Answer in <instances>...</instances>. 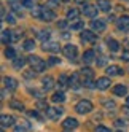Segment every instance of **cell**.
Returning <instances> with one entry per match:
<instances>
[{
  "instance_id": "obj_1",
  "label": "cell",
  "mask_w": 129,
  "mask_h": 132,
  "mask_svg": "<svg viewBox=\"0 0 129 132\" xmlns=\"http://www.w3.org/2000/svg\"><path fill=\"white\" fill-rule=\"evenodd\" d=\"M29 64L34 72H43L45 69H46V62H45L43 59H40L38 56H30L29 57Z\"/></svg>"
},
{
  "instance_id": "obj_2",
  "label": "cell",
  "mask_w": 129,
  "mask_h": 132,
  "mask_svg": "<svg viewBox=\"0 0 129 132\" xmlns=\"http://www.w3.org/2000/svg\"><path fill=\"white\" fill-rule=\"evenodd\" d=\"M75 110H77V113H80V115H86V113L93 111V103H91L89 100H80L77 103Z\"/></svg>"
},
{
  "instance_id": "obj_3",
  "label": "cell",
  "mask_w": 129,
  "mask_h": 132,
  "mask_svg": "<svg viewBox=\"0 0 129 132\" xmlns=\"http://www.w3.org/2000/svg\"><path fill=\"white\" fill-rule=\"evenodd\" d=\"M62 53H64V56H66L67 59L75 61L77 56H78V48H77L75 45H66V46L62 48Z\"/></svg>"
},
{
  "instance_id": "obj_4",
  "label": "cell",
  "mask_w": 129,
  "mask_h": 132,
  "mask_svg": "<svg viewBox=\"0 0 129 132\" xmlns=\"http://www.w3.org/2000/svg\"><path fill=\"white\" fill-rule=\"evenodd\" d=\"M43 51H48V53H59L61 51V46H59V43H56V42H43Z\"/></svg>"
},
{
  "instance_id": "obj_5",
  "label": "cell",
  "mask_w": 129,
  "mask_h": 132,
  "mask_svg": "<svg viewBox=\"0 0 129 132\" xmlns=\"http://www.w3.org/2000/svg\"><path fill=\"white\" fill-rule=\"evenodd\" d=\"M54 18H56V13H54L53 10H50L48 6H42V16H40V19L50 22V21L54 19Z\"/></svg>"
},
{
  "instance_id": "obj_6",
  "label": "cell",
  "mask_w": 129,
  "mask_h": 132,
  "mask_svg": "<svg viewBox=\"0 0 129 132\" xmlns=\"http://www.w3.org/2000/svg\"><path fill=\"white\" fill-rule=\"evenodd\" d=\"M80 73H81V72H75V73H72V77L69 78V86H70L72 89H78V88L81 86Z\"/></svg>"
},
{
  "instance_id": "obj_7",
  "label": "cell",
  "mask_w": 129,
  "mask_h": 132,
  "mask_svg": "<svg viewBox=\"0 0 129 132\" xmlns=\"http://www.w3.org/2000/svg\"><path fill=\"white\" fill-rule=\"evenodd\" d=\"M91 27H93V30H94V32L100 34V32H104V30H105L107 24H105L104 19H93V22H91Z\"/></svg>"
},
{
  "instance_id": "obj_8",
  "label": "cell",
  "mask_w": 129,
  "mask_h": 132,
  "mask_svg": "<svg viewBox=\"0 0 129 132\" xmlns=\"http://www.w3.org/2000/svg\"><path fill=\"white\" fill-rule=\"evenodd\" d=\"M81 40L83 42H88V43H94L97 40V35L94 34V30L91 32V30H83L81 32Z\"/></svg>"
},
{
  "instance_id": "obj_9",
  "label": "cell",
  "mask_w": 129,
  "mask_h": 132,
  "mask_svg": "<svg viewBox=\"0 0 129 132\" xmlns=\"http://www.w3.org/2000/svg\"><path fill=\"white\" fill-rule=\"evenodd\" d=\"M62 127L67 129V130H72V129H77L78 127V121L75 118H66L62 122Z\"/></svg>"
},
{
  "instance_id": "obj_10",
  "label": "cell",
  "mask_w": 129,
  "mask_h": 132,
  "mask_svg": "<svg viewBox=\"0 0 129 132\" xmlns=\"http://www.w3.org/2000/svg\"><path fill=\"white\" fill-rule=\"evenodd\" d=\"M64 113V108H48L46 110V116L50 118V119H59V116Z\"/></svg>"
},
{
  "instance_id": "obj_11",
  "label": "cell",
  "mask_w": 129,
  "mask_h": 132,
  "mask_svg": "<svg viewBox=\"0 0 129 132\" xmlns=\"http://www.w3.org/2000/svg\"><path fill=\"white\" fill-rule=\"evenodd\" d=\"M8 5H10V8H11L13 11H16L18 14L22 16V11H21V8L24 6L22 5V0H8Z\"/></svg>"
},
{
  "instance_id": "obj_12",
  "label": "cell",
  "mask_w": 129,
  "mask_h": 132,
  "mask_svg": "<svg viewBox=\"0 0 129 132\" xmlns=\"http://www.w3.org/2000/svg\"><path fill=\"white\" fill-rule=\"evenodd\" d=\"M96 88H97V89H100V91L108 89V88H110V78H107V77L99 78V80L96 81Z\"/></svg>"
},
{
  "instance_id": "obj_13",
  "label": "cell",
  "mask_w": 129,
  "mask_h": 132,
  "mask_svg": "<svg viewBox=\"0 0 129 132\" xmlns=\"http://www.w3.org/2000/svg\"><path fill=\"white\" fill-rule=\"evenodd\" d=\"M97 11H99V8L93 6V5H85V8H83V13H85V16H88V18H96Z\"/></svg>"
},
{
  "instance_id": "obj_14",
  "label": "cell",
  "mask_w": 129,
  "mask_h": 132,
  "mask_svg": "<svg viewBox=\"0 0 129 132\" xmlns=\"http://www.w3.org/2000/svg\"><path fill=\"white\" fill-rule=\"evenodd\" d=\"M118 29L123 30V32L129 30V16H121L118 19Z\"/></svg>"
},
{
  "instance_id": "obj_15",
  "label": "cell",
  "mask_w": 129,
  "mask_h": 132,
  "mask_svg": "<svg viewBox=\"0 0 129 132\" xmlns=\"http://www.w3.org/2000/svg\"><path fill=\"white\" fill-rule=\"evenodd\" d=\"M107 73L110 75V77H118V75H123V69L119 67V65H108Z\"/></svg>"
},
{
  "instance_id": "obj_16",
  "label": "cell",
  "mask_w": 129,
  "mask_h": 132,
  "mask_svg": "<svg viewBox=\"0 0 129 132\" xmlns=\"http://www.w3.org/2000/svg\"><path fill=\"white\" fill-rule=\"evenodd\" d=\"M94 61H96V53L93 50L85 51V54H83V62H85V64H91V62H94Z\"/></svg>"
},
{
  "instance_id": "obj_17",
  "label": "cell",
  "mask_w": 129,
  "mask_h": 132,
  "mask_svg": "<svg viewBox=\"0 0 129 132\" xmlns=\"http://www.w3.org/2000/svg\"><path fill=\"white\" fill-rule=\"evenodd\" d=\"M96 6L99 8L100 11H105V13L112 10V3H110L108 0H97V5Z\"/></svg>"
},
{
  "instance_id": "obj_18",
  "label": "cell",
  "mask_w": 129,
  "mask_h": 132,
  "mask_svg": "<svg viewBox=\"0 0 129 132\" xmlns=\"http://www.w3.org/2000/svg\"><path fill=\"white\" fill-rule=\"evenodd\" d=\"M0 122H2V127H10L14 124V118L10 116V115H2L0 118Z\"/></svg>"
},
{
  "instance_id": "obj_19",
  "label": "cell",
  "mask_w": 129,
  "mask_h": 132,
  "mask_svg": "<svg viewBox=\"0 0 129 132\" xmlns=\"http://www.w3.org/2000/svg\"><path fill=\"white\" fill-rule=\"evenodd\" d=\"M58 88H59L61 91H64L66 88H70V86H69V78H67V75H61V77H59V80H58Z\"/></svg>"
},
{
  "instance_id": "obj_20",
  "label": "cell",
  "mask_w": 129,
  "mask_h": 132,
  "mask_svg": "<svg viewBox=\"0 0 129 132\" xmlns=\"http://www.w3.org/2000/svg\"><path fill=\"white\" fill-rule=\"evenodd\" d=\"M3 83H5V86H6L8 89H16V88H18V80H14V78H11V77H5Z\"/></svg>"
},
{
  "instance_id": "obj_21",
  "label": "cell",
  "mask_w": 129,
  "mask_h": 132,
  "mask_svg": "<svg viewBox=\"0 0 129 132\" xmlns=\"http://www.w3.org/2000/svg\"><path fill=\"white\" fill-rule=\"evenodd\" d=\"M54 88V80L51 77H45L43 78V91H51Z\"/></svg>"
},
{
  "instance_id": "obj_22",
  "label": "cell",
  "mask_w": 129,
  "mask_h": 132,
  "mask_svg": "<svg viewBox=\"0 0 129 132\" xmlns=\"http://www.w3.org/2000/svg\"><path fill=\"white\" fill-rule=\"evenodd\" d=\"M80 18V10H77V8H70V10H67V19L69 21H75Z\"/></svg>"
},
{
  "instance_id": "obj_23",
  "label": "cell",
  "mask_w": 129,
  "mask_h": 132,
  "mask_svg": "<svg viewBox=\"0 0 129 132\" xmlns=\"http://www.w3.org/2000/svg\"><path fill=\"white\" fill-rule=\"evenodd\" d=\"M113 92H115V96H126L127 94V88L124 86V84H116V86L113 88Z\"/></svg>"
},
{
  "instance_id": "obj_24",
  "label": "cell",
  "mask_w": 129,
  "mask_h": 132,
  "mask_svg": "<svg viewBox=\"0 0 129 132\" xmlns=\"http://www.w3.org/2000/svg\"><path fill=\"white\" fill-rule=\"evenodd\" d=\"M51 100H53L54 103H62V102H66V94H64V91H59V92H56V94H53Z\"/></svg>"
},
{
  "instance_id": "obj_25",
  "label": "cell",
  "mask_w": 129,
  "mask_h": 132,
  "mask_svg": "<svg viewBox=\"0 0 129 132\" xmlns=\"http://www.w3.org/2000/svg\"><path fill=\"white\" fill-rule=\"evenodd\" d=\"M11 35H13V34H11L10 30H3V32H2V43H3V45H8V43L13 40Z\"/></svg>"
},
{
  "instance_id": "obj_26",
  "label": "cell",
  "mask_w": 129,
  "mask_h": 132,
  "mask_svg": "<svg viewBox=\"0 0 129 132\" xmlns=\"http://www.w3.org/2000/svg\"><path fill=\"white\" fill-rule=\"evenodd\" d=\"M107 45H108V50L113 51V53L119 50V43H118L116 40H113V38H108V40H107Z\"/></svg>"
},
{
  "instance_id": "obj_27",
  "label": "cell",
  "mask_w": 129,
  "mask_h": 132,
  "mask_svg": "<svg viewBox=\"0 0 129 132\" xmlns=\"http://www.w3.org/2000/svg\"><path fill=\"white\" fill-rule=\"evenodd\" d=\"M83 26H85V22H81L80 19H75V21L70 22V29L72 30H80V29H83Z\"/></svg>"
},
{
  "instance_id": "obj_28",
  "label": "cell",
  "mask_w": 129,
  "mask_h": 132,
  "mask_svg": "<svg viewBox=\"0 0 129 132\" xmlns=\"http://www.w3.org/2000/svg\"><path fill=\"white\" fill-rule=\"evenodd\" d=\"M10 107L11 108H14V110H19V111H22L24 110V105H22V102H19V100H10Z\"/></svg>"
},
{
  "instance_id": "obj_29",
  "label": "cell",
  "mask_w": 129,
  "mask_h": 132,
  "mask_svg": "<svg viewBox=\"0 0 129 132\" xmlns=\"http://www.w3.org/2000/svg\"><path fill=\"white\" fill-rule=\"evenodd\" d=\"M22 48H24L26 51H32V50L35 48V42H34V40H26L24 45H22Z\"/></svg>"
},
{
  "instance_id": "obj_30",
  "label": "cell",
  "mask_w": 129,
  "mask_h": 132,
  "mask_svg": "<svg viewBox=\"0 0 129 132\" xmlns=\"http://www.w3.org/2000/svg\"><path fill=\"white\" fill-rule=\"evenodd\" d=\"M81 75H83V78L85 80H89V78H93V70H91L89 67H85L81 70Z\"/></svg>"
},
{
  "instance_id": "obj_31",
  "label": "cell",
  "mask_w": 129,
  "mask_h": 132,
  "mask_svg": "<svg viewBox=\"0 0 129 132\" xmlns=\"http://www.w3.org/2000/svg\"><path fill=\"white\" fill-rule=\"evenodd\" d=\"M30 14L34 18H40L42 16V6H32L30 8Z\"/></svg>"
},
{
  "instance_id": "obj_32",
  "label": "cell",
  "mask_w": 129,
  "mask_h": 132,
  "mask_svg": "<svg viewBox=\"0 0 129 132\" xmlns=\"http://www.w3.org/2000/svg\"><path fill=\"white\" fill-rule=\"evenodd\" d=\"M24 64H26V61H24L22 57H16V59H14V62H13L14 69H18V70L22 69V67H24Z\"/></svg>"
},
{
  "instance_id": "obj_33",
  "label": "cell",
  "mask_w": 129,
  "mask_h": 132,
  "mask_svg": "<svg viewBox=\"0 0 129 132\" xmlns=\"http://www.w3.org/2000/svg\"><path fill=\"white\" fill-rule=\"evenodd\" d=\"M50 35H51L50 30H42L40 35H38V38H40L42 42H48V40H50Z\"/></svg>"
},
{
  "instance_id": "obj_34",
  "label": "cell",
  "mask_w": 129,
  "mask_h": 132,
  "mask_svg": "<svg viewBox=\"0 0 129 132\" xmlns=\"http://www.w3.org/2000/svg\"><path fill=\"white\" fill-rule=\"evenodd\" d=\"M5 56H6L8 59H16V51L13 48H6L5 50Z\"/></svg>"
},
{
  "instance_id": "obj_35",
  "label": "cell",
  "mask_w": 129,
  "mask_h": 132,
  "mask_svg": "<svg viewBox=\"0 0 129 132\" xmlns=\"http://www.w3.org/2000/svg\"><path fill=\"white\" fill-rule=\"evenodd\" d=\"M37 107H38V108H43V110H45V111H46V110H48V108H50V107H48V105H46V102H43V100H42V99H40V100H38V102H37Z\"/></svg>"
},
{
  "instance_id": "obj_36",
  "label": "cell",
  "mask_w": 129,
  "mask_h": 132,
  "mask_svg": "<svg viewBox=\"0 0 129 132\" xmlns=\"http://www.w3.org/2000/svg\"><path fill=\"white\" fill-rule=\"evenodd\" d=\"M115 126L124 127V126H127V121H124V119H116V121H115Z\"/></svg>"
},
{
  "instance_id": "obj_37",
  "label": "cell",
  "mask_w": 129,
  "mask_h": 132,
  "mask_svg": "<svg viewBox=\"0 0 129 132\" xmlns=\"http://www.w3.org/2000/svg\"><path fill=\"white\" fill-rule=\"evenodd\" d=\"M59 62H61V61H59L58 57H50V59H48V65H58Z\"/></svg>"
},
{
  "instance_id": "obj_38",
  "label": "cell",
  "mask_w": 129,
  "mask_h": 132,
  "mask_svg": "<svg viewBox=\"0 0 129 132\" xmlns=\"http://www.w3.org/2000/svg\"><path fill=\"white\" fill-rule=\"evenodd\" d=\"M27 130H29V129H27L24 124H21V126H16V127H14V132H27Z\"/></svg>"
},
{
  "instance_id": "obj_39",
  "label": "cell",
  "mask_w": 129,
  "mask_h": 132,
  "mask_svg": "<svg viewBox=\"0 0 129 132\" xmlns=\"http://www.w3.org/2000/svg\"><path fill=\"white\" fill-rule=\"evenodd\" d=\"M83 84H85L86 88H94V83H93V78H89V80H85V81H83Z\"/></svg>"
},
{
  "instance_id": "obj_40",
  "label": "cell",
  "mask_w": 129,
  "mask_h": 132,
  "mask_svg": "<svg viewBox=\"0 0 129 132\" xmlns=\"http://www.w3.org/2000/svg\"><path fill=\"white\" fill-rule=\"evenodd\" d=\"M22 5L26 8H32L34 6V0H22Z\"/></svg>"
},
{
  "instance_id": "obj_41",
  "label": "cell",
  "mask_w": 129,
  "mask_h": 132,
  "mask_svg": "<svg viewBox=\"0 0 129 132\" xmlns=\"http://www.w3.org/2000/svg\"><path fill=\"white\" fill-rule=\"evenodd\" d=\"M5 21H6V22H10V24H16V22H14V16H13V14H6V16H5Z\"/></svg>"
},
{
  "instance_id": "obj_42",
  "label": "cell",
  "mask_w": 129,
  "mask_h": 132,
  "mask_svg": "<svg viewBox=\"0 0 129 132\" xmlns=\"http://www.w3.org/2000/svg\"><path fill=\"white\" fill-rule=\"evenodd\" d=\"M104 105H105L107 108H115V102H112V100H105Z\"/></svg>"
},
{
  "instance_id": "obj_43",
  "label": "cell",
  "mask_w": 129,
  "mask_h": 132,
  "mask_svg": "<svg viewBox=\"0 0 129 132\" xmlns=\"http://www.w3.org/2000/svg\"><path fill=\"white\" fill-rule=\"evenodd\" d=\"M121 59H123V61H127V62H129V50L123 51V54H121Z\"/></svg>"
},
{
  "instance_id": "obj_44",
  "label": "cell",
  "mask_w": 129,
  "mask_h": 132,
  "mask_svg": "<svg viewBox=\"0 0 129 132\" xmlns=\"http://www.w3.org/2000/svg\"><path fill=\"white\" fill-rule=\"evenodd\" d=\"M96 132H110V129H107L105 126H97Z\"/></svg>"
},
{
  "instance_id": "obj_45",
  "label": "cell",
  "mask_w": 129,
  "mask_h": 132,
  "mask_svg": "<svg viewBox=\"0 0 129 132\" xmlns=\"http://www.w3.org/2000/svg\"><path fill=\"white\" fill-rule=\"evenodd\" d=\"M29 116H32V118H37V119H40V116H38V113H37V111H29Z\"/></svg>"
},
{
  "instance_id": "obj_46",
  "label": "cell",
  "mask_w": 129,
  "mask_h": 132,
  "mask_svg": "<svg viewBox=\"0 0 129 132\" xmlns=\"http://www.w3.org/2000/svg\"><path fill=\"white\" fill-rule=\"evenodd\" d=\"M59 22H61V24H58V26L61 27V29H66V27H67V24H66L67 21H59Z\"/></svg>"
},
{
  "instance_id": "obj_47",
  "label": "cell",
  "mask_w": 129,
  "mask_h": 132,
  "mask_svg": "<svg viewBox=\"0 0 129 132\" xmlns=\"http://www.w3.org/2000/svg\"><path fill=\"white\" fill-rule=\"evenodd\" d=\"M32 77H35V73H32V72H26V78H32Z\"/></svg>"
},
{
  "instance_id": "obj_48",
  "label": "cell",
  "mask_w": 129,
  "mask_h": 132,
  "mask_svg": "<svg viewBox=\"0 0 129 132\" xmlns=\"http://www.w3.org/2000/svg\"><path fill=\"white\" fill-rule=\"evenodd\" d=\"M123 113L126 116H129V107H123Z\"/></svg>"
},
{
  "instance_id": "obj_49",
  "label": "cell",
  "mask_w": 129,
  "mask_h": 132,
  "mask_svg": "<svg viewBox=\"0 0 129 132\" xmlns=\"http://www.w3.org/2000/svg\"><path fill=\"white\" fill-rule=\"evenodd\" d=\"M59 3H67V2H70V0H58Z\"/></svg>"
},
{
  "instance_id": "obj_50",
  "label": "cell",
  "mask_w": 129,
  "mask_h": 132,
  "mask_svg": "<svg viewBox=\"0 0 129 132\" xmlns=\"http://www.w3.org/2000/svg\"><path fill=\"white\" fill-rule=\"evenodd\" d=\"M75 2H77V3H85L86 0H75Z\"/></svg>"
},
{
  "instance_id": "obj_51",
  "label": "cell",
  "mask_w": 129,
  "mask_h": 132,
  "mask_svg": "<svg viewBox=\"0 0 129 132\" xmlns=\"http://www.w3.org/2000/svg\"><path fill=\"white\" fill-rule=\"evenodd\" d=\"M127 103H129V97H127Z\"/></svg>"
},
{
  "instance_id": "obj_52",
  "label": "cell",
  "mask_w": 129,
  "mask_h": 132,
  "mask_svg": "<svg viewBox=\"0 0 129 132\" xmlns=\"http://www.w3.org/2000/svg\"><path fill=\"white\" fill-rule=\"evenodd\" d=\"M118 132H123V130H118Z\"/></svg>"
},
{
  "instance_id": "obj_53",
  "label": "cell",
  "mask_w": 129,
  "mask_h": 132,
  "mask_svg": "<svg viewBox=\"0 0 129 132\" xmlns=\"http://www.w3.org/2000/svg\"><path fill=\"white\" fill-rule=\"evenodd\" d=\"M66 132H69V130H67V129H66Z\"/></svg>"
}]
</instances>
